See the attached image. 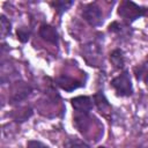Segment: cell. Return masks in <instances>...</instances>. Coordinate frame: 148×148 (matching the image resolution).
I'll return each instance as SVG.
<instances>
[{
    "label": "cell",
    "instance_id": "obj_1",
    "mask_svg": "<svg viewBox=\"0 0 148 148\" xmlns=\"http://www.w3.org/2000/svg\"><path fill=\"white\" fill-rule=\"evenodd\" d=\"M119 15L125 18L126 21L128 22H132L139 17H141L145 13H146V9L138 6L136 3H134L133 1H123L119 6V10H118Z\"/></svg>",
    "mask_w": 148,
    "mask_h": 148
},
{
    "label": "cell",
    "instance_id": "obj_2",
    "mask_svg": "<svg viewBox=\"0 0 148 148\" xmlns=\"http://www.w3.org/2000/svg\"><path fill=\"white\" fill-rule=\"evenodd\" d=\"M111 86L114 88L119 96H131L133 94V87L128 72H124L116 76L111 81Z\"/></svg>",
    "mask_w": 148,
    "mask_h": 148
},
{
    "label": "cell",
    "instance_id": "obj_3",
    "mask_svg": "<svg viewBox=\"0 0 148 148\" xmlns=\"http://www.w3.org/2000/svg\"><path fill=\"white\" fill-rule=\"evenodd\" d=\"M82 16L83 18L94 27H97L102 23V12L101 8L95 5V3H90L88 6L84 7L83 12H82Z\"/></svg>",
    "mask_w": 148,
    "mask_h": 148
},
{
    "label": "cell",
    "instance_id": "obj_4",
    "mask_svg": "<svg viewBox=\"0 0 148 148\" xmlns=\"http://www.w3.org/2000/svg\"><path fill=\"white\" fill-rule=\"evenodd\" d=\"M82 53H83L84 59L87 60V62L90 66H96L97 62L99 61V58H101V49L95 43L86 44L83 46V49H82Z\"/></svg>",
    "mask_w": 148,
    "mask_h": 148
},
{
    "label": "cell",
    "instance_id": "obj_5",
    "mask_svg": "<svg viewBox=\"0 0 148 148\" xmlns=\"http://www.w3.org/2000/svg\"><path fill=\"white\" fill-rule=\"evenodd\" d=\"M73 108L82 114H88L89 111L92 109V102L88 96H77L72 99Z\"/></svg>",
    "mask_w": 148,
    "mask_h": 148
},
{
    "label": "cell",
    "instance_id": "obj_6",
    "mask_svg": "<svg viewBox=\"0 0 148 148\" xmlns=\"http://www.w3.org/2000/svg\"><path fill=\"white\" fill-rule=\"evenodd\" d=\"M39 35L44 40H46L51 44H57L58 43L59 35H58L56 28H53L49 24H43L39 28Z\"/></svg>",
    "mask_w": 148,
    "mask_h": 148
},
{
    "label": "cell",
    "instance_id": "obj_7",
    "mask_svg": "<svg viewBox=\"0 0 148 148\" xmlns=\"http://www.w3.org/2000/svg\"><path fill=\"white\" fill-rule=\"evenodd\" d=\"M110 61L111 64L116 67V68H123L124 67V56H123V52L120 50H114L111 54H110Z\"/></svg>",
    "mask_w": 148,
    "mask_h": 148
},
{
    "label": "cell",
    "instance_id": "obj_8",
    "mask_svg": "<svg viewBox=\"0 0 148 148\" xmlns=\"http://www.w3.org/2000/svg\"><path fill=\"white\" fill-rule=\"evenodd\" d=\"M75 83H77V82L74 81L73 79L68 77V76H61V77L58 79V84L62 89L68 90V91H71V90H73V89H75V88L79 87V84H75Z\"/></svg>",
    "mask_w": 148,
    "mask_h": 148
},
{
    "label": "cell",
    "instance_id": "obj_9",
    "mask_svg": "<svg viewBox=\"0 0 148 148\" xmlns=\"http://www.w3.org/2000/svg\"><path fill=\"white\" fill-rule=\"evenodd\" d=\"M64 148H89V146L83 141H81L80 139L72 138L64 143Z\"/></svg>",
    "mask_w": 148,
    "mask_h": 148
},
{
    "label": "cell",
    "instance_id": "obj_10",
    "mask_svg": "<svg viewBox=\"0 0 148 148\" xmlns=\"http://www.w3.org/2000/svg\"><path fill=\"white\" fill-rule=\"evenodd\" d=\"M10 29H12L10 22L6 18L5 15H1V18H0V31H1V37L5 38L7 35H9V34H10Z\"/></svg>",
    "mask_w": 148,
    "mask_h": 148
},
{
    "label": "cell",
    "instance_id": "obj_11",
    "mask_svg": "<svg viewBox=\"0 0 148 148\" xmlns=\"http://www.w3.org/2000/svg\"><path fill=\"white\" fill-rule=\"evenodd\" d=\"M94 99H95V103H96V105L98 106V109H99L101 111H104L105 109H109V108H110V105H109L106 98L104 97V95H103L102 92L96 94L95 97H94Z\"/></svg>",
    "mask_w": 148,
    "mask_h": 148
},
{
    "label": "cell",
    "instance_id": "obj_12",
    "mask_svg": "<svg viewBox=\"0 0 148 148\" xmlns=\"http://www.w3.org/2000/svg\"><path fill=\"white\" fill-rule=\"evenodd\" d=\"M126 28H127V27H125L124 24H120V23H118V22H113L112 24H110L109 30L116 32L117 35L124 36V35H127V34H128V30H127Z\"/></svg>",
    "mask_w": 148,
    "mask_h": 148
},
{
    "label": "cell",
    "instance_id": "obj_13",
    "mask_svg": "<svg viewBox=\"0 0 148 148\" xmlns=\"http://www.w3.org/2000/svg\"><path fill=\"white\" fill-rule=\"evenodd\" d=\"M52 5L57 9V12L61 14L73 5V1H56V2H52Z\"/></svg>",
    "mask_w": 148,
    "mask_h": 148
},
{
    "label": "cell",
    "instance_id": "obj_14",
    "mask_svg": "<svg viewBox=\"0 0 148 148\" xmlns=\"http://www.w3.org/2000/svg\"><path fill=\"white\" fill-rule=\"evenodd\" d=\"M29 36H30V31L27 29V28H18L17 29V38L21 40V42H27L29 39Z\"/></svg>",
    "mask_w": 148,
    "mask_h": 148
},
{
    "label": "cell",
    "instance_id": "obj_15",
    "mask_svg": "<svg viewBox=\"0 0 148 148\" xmlns=\"http://www.w3.org/2000/svg\"><path fill=\"white\" fill-rule=\"evenodd\" d=\"M27 148H50V147H47L46 145H44V143L40 142V141L30 140V141H28V143H27Z\"/></svg>",
    "mask_w": 148,
    "mask_h": 148
},
{
    "label": "cell",
    "instance_id": "obj_16",
    "mask_svg": "<svg viewBox=\"0 0 148 148\" xmlns=\"http://www.w3.org/2000/svg\"><path fill=\"white\" fill-rule=\"evenodd\" d=\"M98 148H106V147H98Z\"/></svg>",
    "mask_w": 148,
    "mask_h": 148
}]
</instances>
